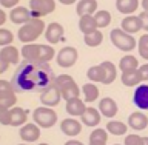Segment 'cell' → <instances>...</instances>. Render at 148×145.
Here are the masks:
<instances>
[{
  "mask_svg": "<svg viewBox=\"0 0 148 145\" xmlns=\"http://www.w3.org/2000/svg\"><path fill=\"white\" fill-rule=\"evenodd\" d=\"M54 73L49 63H36V62H23L18 65L17 71L12 76V87L16 93L25 91H43L54 82Z\"/></svg>",
  "mask_w": 148,
  "mask_h": 145,
  "instance_id": "obj_1",
  "label": "cell"
},
{
  "mask_svg": "<svg viewBox=\"0 0 148 145\" xmlns=\"http://www.w3.org/2000/svg\"><path fill=\"white\" fill-rule=\"evenodd\" d=\"M45 30H46L45 22L42 19L32 17L29 22H26L25 25L18 28L17 36L22 43H34L42 34H45Z\"/></svg>",
  "mask_w": 148,
  "mask_h": 145,
  "instance_id": "obj_2",
  "label": "cell"
},
{
  "mask_svg": "<svg viewBox=\"0 0 148 145\" xmlns=\"http://www.w3.org/2000/svg\"><path fill=\"white\" fill-rule=\"evenodd\" d=\"M110 39L111 43L120 51H133L136 48V39L130 32L123 31L122 28H116V30L111 31Z\"/></svg>",
  "mask_w": 148,
  "mask_h": 145,
  "instance_id": "obj_3",
  "label": "cell"
},
{
  "mask_svg": "<svg viewBox=\"0 0 148 145\" xmlns=\"http://www.w3.org/2000/svg\"><path fill=\"white\" fill-rule=\"evenodd\" d=\"M32 119L40 128H51L57 122V113L51 107H39L32 111Z\"/></svg>",
  "mask_w": 148,
  "mask_h": 145,
  "instance_id": "obj_4",
  "label": "cell"
},
{
  "mask_svg": "<svg viewBox=\"0 0 148 145\" xmlns=\"http://www.w3.org/2000/svg\"><path fill=\"white\" fill-rule=\"evenodd\" d=\"M29 9L32 17L42 19L56 11V2L54 0H29Z\"/></svg>",
  "mask_w": 148,
  "mask_h": 145,
  "instance_id": "obj_5",
  "label": "cell"
},
{
  "mask_svg": "<svg viewBox=\"0 0 148 145\" xmlns=\"http://www.w3.org/2000/svg\"><path fill=\"white\" fill-rule=\"evenodd\" d=\"M77 57H79V53L74 46H65L57 53L56 56V60H57L59 67L62 68H71L74 63L77 62Z\"/></svg>",
  "mask_w": 148,
  "mask_h": 145,
  "instance_id": "obj_6",
  "label": "cell"
},
{
  "mask_svg": "<svg viewBox=\"0 0 148 145\" xmlns=\"http://www.w3.org/2000/svg\"><path fill=\"white\" fill-rule=\"evenodd\" d=\"M60 99H62V93L54 85V82L40 93V102L43 104V107H51L53 108V107L59 105Z\"/></svg>",
  "mask_w": 148,
  "mask_h": 145,
  "instance_id": "obj_7",
  "label": "cell"
},
{
  "mask_svg": "<svg viewBox=\"0 0 148 145\" xmlns=\"http://www.w3.org/2000/svg\"><path fill=\"white\" fill-rule=\"evenodd\" d=\"M63 32H65L63 26L60 25V23H57V22H53V23H49V25L46 26L45 39H46V42H48L49 45H56V43H59V42L62 40Z\"/></svg>",
  "mask_w": 148,
  "mask_h": 145,
  "instance_id": "obj_8",
  "label": "cell"
},
{
  "mask_svg": "<svg viewBox=\"0 0 148 145\" xmlns=\"http://www.w3.org/2000/svg\"><path fill=\"white\" fill-rule=\"evenodd\" d=\"M18 134H20L23 142H26V144L36 142L40 137V127L37 124H25V125H22Z\"/></svg>",
  "mask_w": 148,
  "mask_h": 145,
  "instance_id": "obj_9",
  "label": "cell"
},
{
  "mask_svg": "<svg viewBox=\"0 0 148 145\" xmlns=\"http://www.w3.org/2000/svg\"><path fill=\"white\" fill-rule=\"evenodd\" d=\"M60 130L63 134H66L69 137H76L77 134H80L82 131V122H79L76 118H68L63 119L60 122Z\"/></svg>",
  "mask_w": 148,
  "mask_h": 145,
  "instance_id": "obj_10",
  "label": "cell"
},
{
  "mask_svg": "<svg viewBox=\"0 0 148 145\" xmlns=\"http://www.w3.org/2000/svg\"><path fill=\"white\" fill-rule=\"evenodd\" d=\"M9 19H11L12 23L16 25H25L26 22H29L32 19V14H31V9H28L25 6H16L12 8V11L9 12Z\"/></svg>",
  "mask_w": 148,
  "mask_h": 145,
  "instance_id": "obj_11",
  "label": "cell"
},
{
  "mask_svg": "<svg viewBox=\"0 0 148 145\" xmlns=\"http://www.w3.org/2000/svg\"><path fill=\"white\" fill-rule=\"evenodd\" d=\"M133 102L139 110H148V85H137L133 94Z\"/></svg>",
  "mask_w": 148,
  "mask_h": 145,
  "instance_id": "obj_12",
  "label": "cell"
},
{
  "mask_svg": "<svg viewBox=\"0 0 148 145\" xmlns=\"http://www.w3.org/2000/svg\"><path fill=\"white\" fill-rule=\"evenodd\" d=\"M86 111V105L80 97H74V99L66 100V113L71 118H82V114Z\"/></svg>",
  "mask_w": 148,
  "mask_h": 145,
  "instance_id": "obj_13",
  "label": "cell"
},
{
  "mask_svg": "<svg viewBox=\"0 0 148 145\" xmlns=\"http://www.w3.org/2000/svg\"><path fill=\"white\" fill-rule=\"evenodd\" d=\"M23 60L26 62H36L39 63V59H40V45L37 43H25V46L22 48L20 51Z\"/></svg>",
  "mask_w": 148,
  "mask_h": 145,
  "instance_id": "obj_14",
  "label": "cell"
},
{
  "mask_svg": "<svg viewBox=\"0 0 148 145\" xmlns=\"http://www.w3.org/2000/svg\"><path fill=\"white\" fill-rule=\"evenodd\" d=\"M99 111L102 116L108 119H113L116 114H117V104H116L114 99L111 97H103L100 102H99Z\"/></svg>",
  "mask_w": 148,
  "mask_h": 145,
  "instance_id": "obj_15",
  "label": "cell"
},
{
  "mask_svg": "<svg viewBox=\"0 0 148 145\" xmlns=\"http://www.w3.org/2000/svg\"><path fill=\"white\" fill-rule=\"evenodd\" d=\"M128 125L136 131H140V130H145L148 127V118L142 111H134V113L130 114L128 118Z\"/></svg>",
  "mask_w": 148,
  "mask_h": 145,
  "instance_id": "obj_16",
  "label": "cell"
},
{
  "mask_svg": "<svg viewBox=\"0 0 148 145\" xmlns=\"http://www.w3.org/2000/svg\"><path fill=\"white\" fill-rule=\"evenodd\" d=\"M76 12L79 16H94L97 12V0H79Z\"/></svg>",
  "mask_w": 148,
  "mask_h": 145,
  "instance_id": "obj_17",
  "label": "cell"
},
{
  "mask_svg": "<svg viewBox=\"0 0 148 145\" xmlns=\"http://www.w3.org/2000/svg\"><path fill=\"white\" fill-rule=\"evenodd\" d=\"M122 30L130 32V34H134V32L143 30L140 17H139V16H133V14H131V16H127L122 20Z\"/></svg>",
  "mask_w": 148,
  "mask_h": 145,
  "instance_id": "obj_18",
  "label": "cell"
},
{
  "mask_svg": "<svg viewBox=\"0 0 148 145\" xmlns=\"http://www.w3.org/2000/svg\"><path fill=\"white\" fill-rule=\"evenodd\" d=\"M100 111L97 108H92V107H90V108H86V111L82 114L80 118V122L83 125H86V127H97L100 122Z\"/></svg>",
  "mask_w": 148,
  "mask_h": 145,
  "instance_id": "obj_19",
  "label": "cell"
},
{
  "mask_svg": "<svg viewBox=\"0 0 148 145\" xmlns=\"http://www.w3.org/2000/svg\"><path fill=\"white\" fill-rule=\"evenodd\" d=\"M20 51H18L16 46L12 45H8V46H3L2 49H0V59H3L5 62H8L9 65H16L18 63V60H20Z\"/></svg>",
  "mask_w": 148,
  "mask_h": 145,
  "instance_id": "obj_20",
  "label": "cell"
},
{
  "mask_svg": "<svg viewBox=\"0 0 148 145\" xmlns=\"http://www.w3.org/2000/svg\"><path fill=\"white\" fill-rule=\"evenodd\" d=\"M116 8L120 14L131 16L133 12L137 11L139 8V0H116Z\"/></svg>",
  "mask_w": 148,
  "mask_h": 145,
  "instance_id": "obj_21",
  "label": "cell"
},
{
  "mask_svg": "<svg viewBox=\"0 0 148 145\" xmlns=\"http://www.w3.org/2000/svg\"><path fill=\"white\" fill-rule=\"evenodd\" d=\"M28 119V110H23L20 107H12L11 110V125L12 127H22Z\"/></svg>",
  "mask_w": 148,
  "mask_h": 145,
  "instance_id": "obj_22",
  "label": "cell"
},
{
  "mask_svg": "<svg viewBox=\"0 0 148 145\" xmlns=\"http://www.w3.org/2000/svg\"><path fill=\"white\" fill-rule=\"evenodd\" d=\"M79 30L83 32V36L90 34V32L96 31V30H99L94 16H82L80 20H79Z\"/></svg>",
  "mask_w": 148,
  "mask_h": 145,
  "instance_id": "obj_23",
  "label": "cell"
},
{
  "mask_svg": "<svg viewBox=\"0 0 148 145\" xmlns=\"http://www.w3.org/2000/svg\"><path fill=\"white\" fill-rule=\"evenodd\" d=\"M119 68L122 73H130V71H134V69H139V60L131 54L123 56L119 62Z\"/></svg>",
  "mask_w": 148,
  "mask_h": 145,
  "instance_id": "obj_24",
  "label": "cell"
},
{
  "mask_svg": "<svg viewBox=\"0 0 148 145\" xmlns=\"http://www.w3.org/2000/svg\"><path fill=\"white\" fill-rule=\"evenodd\" d=\"M142 82L143 80L139 69H134V71H130V73H122V83L125 87H137Z\"/></svg>",
  "mask_w": 148,
  "mask_h": 145,
  "instance_id": "obj_25",
  "label": "cell"
},
{
  "mask_svg": "<svg viewBox=\"0 0 148 145\" xmlns=\"http://www.w3.org/2000/svg\"><path fill=\"white\" fill-rule=\"evenodd\" d=\"M82 93H83V100L90 102V104L97 100V97H99V88H97V85H94V82L85 83L82 88Z\"/></svg>",
  "mask_w": 148,
  "mask_h": 145,
  "instance_id": "obj_26",
  "label": "cell"
},
{
  "mask_svg": "<svg viewBox=\"0 0 148 145\" xmlns=\"http://www.w3.org/2000/svg\"><path fill=\"white\" fill-rule=\"evenodd\" d=\"M100 65H102V68L105 69V80H103V83L105 85L113 83L116 80V77H117V67H116L113 62H108V60L102 62Z\"/></svg>",
  "mask_w": 148,
  "mask_h": 145,
  "instance_id": "obj_27",
  "label": "cell"
},
{
  "mask_svg": "<svg viewBox=\"0 0 148 145\" xmlns=\"http://www.w3.org/2000/svg\"><path fill=\"white\" fill-rule=\"evenodd\" d=\"M127 124L120 122V120H110L106 124V131L113 136H123V134H127Z\"/></svg>",
  "mask_w": 148,
  "mask_h": 145,
  "instance_id": "obj_28",
  "label": "cell"
},
{
  "mask_svg": "<svg viewBox=\"0 0 148 145\" xmlns=\"http://www.w3.org/2000/svg\"><path fill=\"white\" fill-rule=\"evenodd\" d=\"M86 76L90 79V82H102L103 83L105 80V69L102 68V65H94L86 71Z\"/></svg>",
  "mask_w": 148,
  "mask_h": 145,
  "instance_id": "obj_29",
  "label": "cell"
},
{
  "mask_svg": "<svg viewBox=\"0 0 148 145\" xmlns=\"http://www.w3.org/2000/svg\"><path fill=\"white\" fill-rule=\"evenodd\" d=\"M102 40H103V34H102L99 30H96V31L90 32V34L83 36V42L86 43V46H91V48L99 46L102 43Z\"/></svg>",
  "mask_w": 148,
  "mask_h": 145,
  "instance_id": "obj_30",
  "label": "cell"
},
{
  "mask_svg": "<svg viewBox=\"0 0 148 145\" xmlns=\"http://www.w3.org/2000/svg\"><path fill=\"white\" fill-rule=\"evenodd\" d=\"M56 57V51L51 45H40V59L39 63H49Z\"/></svg>",
  "mask_w": 148,
  "mask_h": 145,
  "instance_id": "obj_31",
  "label": "cell"
},
{
  "mask_svg": "<svg viewBox=\"0 0 148 145\" xmlns=\"http://www.w3.org/2000/svg\"><path fill=\"white\" fill-rule=\"evenodd\" d=\"M94 19H96V23L99 28H106L111 23V14L105 9H99L96 14H94Z\"/></svg>",
  "mask_w": 148,
  "mask_h": 145,
  "instance_id": "obj_32",
  "label": "cell"
},
{
  "mask_svg": "<svg viewBox=\"0 0 148 145\" xmlns=\"http://www.w3.org/2000/svg\"><path fill=\"white\" fill-rule=\"evenodd\" d=\"M60 93H62V99L69 100V99H74V97L80 96V88L77 87L76 82H74V83H71V85H68L66 88H63Z\"/></svg>",
  "mask_w": 148,
  "mask_h": 145,
  "instance_id": "obj_33",
  "label": "cell"
},
{
  "mask_svg": "<svg viewBox=\"0 0 148 145\" xmlns=\"http://www.w3.org/2000/svg\"><path fill=\"white\" fill-rule=\"evenodd\" d=\"M74 83V79L69 76V74H60V76H56L54 79V85L59 88L60 91L63 90V88H66L68 85H71Z\"/></svg>",
  "mask_w": 148,
  "mask_h": 145,
  "instance_id": "obj_34",
  "label": "cell"
},
{
  "mask_svg": "<svg viewBox=\"0 0 148 145\" xmlns=\"http://www.w3.org/2000/svg\"><path fill=\"white\" fill-rule=\"evenodd\" d=\"M137 49H139V56H140L143 60H148V32L139 39Z\"/></svg>",
  "mask_w": 148,
  "mask_h": 145,
  "instance_id": "obj_35",
  "label": "cell"
},
{
  "mask_svg": "<svg viewBox=\"0 0 148 145\" xmlns=\"http://www.w3.org/2000/svg\"><path fill=\"white\" fill-rule=\"evenodd\" d=\"M14 40V34L6 28H0V46H8Z\"/></svg>",
  "mask_w": 148,
  "mask_h": 145,
  "instance_id": "obj_36",
  "label": "cell"
},
{
  "mask_svg": "<svg viewBox=\"0 0 148 145\" xmlns=\"http://www.w3.org/2000/svg\"><path fill=\"white\" fill-rule=\"evenodd\" d=\"M108 131L103 128H94L90 134V141H100V142H106V139H108Z\"/></svg>",
  "mask_w": 148,
  "mask_h": 145,
  "instance_id": "obj_37",
  "label": "cell"
},
{
  "mask_svg": "<svg viewBox=\"0 0 148 145\" xmlns=\"http://www.w3.org/2000/svg\"><path fill=\"white\" fill-rule=\"evenodd\" d=\"M11 94H16L14 91V87L9 80H0V97H5V96H11Z\"/></svg>",
  "mask_w": 148,
  "mask_h": 145,
  "instance_id": "obj_38",
  "label": "cell"
},
{
  "mask_svg": "<svg viewBox=\"0 0 148 145\" xmlns=\"http://www.w3.org/2000/svg\"><path fill=\"white\" fill-rule=\"evenodd\" d=\"M16 104H17L16 94L0 97V107H2V108H12V107H16Z\"/></svg>",
  "mask_w": 148,
  "mask_h": 145,
  "instance_id": "obj_39",
  "label": "cell"
},
{
  "mask_svg": "<svg viewBox=\"0 0 148 145\" xmlns=\"http://www.w3.org/2000/svg\"><path fill=\"white\" fill-rule=\"evenodd\" d=\"M0 124L11 125V108H2L0 107Z\"/></svg>",
  "mask_w": 148,
  "mask_h": 145,
  "instance_id": "obj_40",
  "label": "cell"
},
{
  "mask_svg": "<svg viewBox=\"0 0 148 145\" xmlns=\"http://www.w3.org/2000/svg\"><path fill=\"white\" fill-rule=\"evenodd\" d=\"M125 145H143V137L139 134H128L125 136Z\"/></svg>",
  "mask_w": 148,
  "mask_h": 145,
  "instance_id": "obj_41",
  "label": "cell"
},
{
  "mask_svg": "<svg viewBox=\"0 0 148 145\" xmlns=\"http://www.w3.org/2000/svg\"><path fill=\"white\" fill-rule=\"evenodd\" d=\"M20 2V0H0V5H2L3 8H8V9H12L17 6V3Z\"/></svg>",
  "mask_w": 148,
  "mask_h": 145,
  "instance_id": "obj_42",
  "label": "cell"
},
{
  "mask_svg": "<svg viewBox=\"0 0 148 145\" xmlns=\"http://www.w3.org/2000/svg\"><path fill=\"white\" fill-rule=\"evenodd\" d=\"M139 17H140V20H142L143 30L148 32V11H142L140 14H139Z\"/></svg>",
  "mask_w": 148,
  "mask_h": 145,
  "instance_id": "obj_43",
  "label": "cell"
},
{
  "mask_svg": "<svg viewBox=\"0 0 148 145\" xmlns=\"http://www.w3.org/2000/svg\"><path fill=\"white\" fill-rule=\"evenodd\" d=\"M139 73H140V76H142V80L147 82L148 80V63L140 65V67H139Z\"/></svg>",
  "mask_w": 148,
  "mask_h": 145,
  "instance_id": "obj_44",
  "label": "cell"
},
{
  "mask_svg": "<svg viewBox=\"0 0 148 145\" xmlns=\"http://www.w3.org/2000/svg\"><path fill=\"white\" fill-rule=\"evenodd\" d=\"M8 68H9V63H8V62H5L3 59H0V74L6 73V71H8Z\"/></svg>",
  "mask_w": 148,
  "mask_h": 145,
  "instance_id": "obj_45",
  "label": "cell"
},
{
  "mask_svg": "<svg viewBox=\"0 0 148 145\" xmlns=\"http://www.w3.org/2000/svg\"><path fill=\"white\" fill-rule=\"evenodd\" d=\"M5 23H6V12L0 9V28H2V25H5Z\"/></svg>",
  "mask_w": 148,
  "mask_h": 145,
  "instance_id": "obj_46",
  "label": "cell"
},
{
  "mask_svg": "<svg viewBox=\"0 0 148 145\" xmlns=\"http://www.w3.org/2000/svg\"><path fill=\"white\" fill-rule=\"evenodd\" d=\"M65 145H83V142H80V141H76V139H69V141L65 142Z\"/></svg>",
  "mask_w": 148,
  "mask_h": 145,
  "instance_id": "obj_47",
  "label": "cell"
},
{
  "mask_svg": "<svg viewBox=\"0 0 148 145\" xmlns=\"http://www.w3.org/2000/svg\"><path fill=\"white\" fill-rule=\"evenodd\" d=\"M59 2L62 5H73V3H76L77 0H59Z\"/></svg>",
  "mask_w": 148,
  "mask_h": 145,
  "instance_id": "obj_48",
  "label": "cell"
},
{
  "mask_svg": "<svg viewBox=\"0 0 148 145\" xmlns=\"http://www.w3.org/2000/svg\"><path fill=\"white\" fill-rule=\"evenodd\" d=\"M140 5H142L143 11H148V0H142V2H140Z\"/></svg>",
  "mask_w": 148,
  "mask_h": 145,
  "instance_id": "obj_49",
  "label": "cell"
},
{
  "mask_svg": "<svg viewBox=\"0 0 148 145\" xmlns=\"http://www.w3.org/2000/svg\"><path fill=\"white\" fill-rule=\"evenodd\" d=\"M90 145H106V142H100V141H90Z\"/></svg>",
  "mask_w": 148,
  "mask_h": 145,
  "instance_id": "obj_50",
  "label": "cell"
},
{
  "mask_svg": "<svg viewBox=\"0 0 148 145\" xmlns=\"http://www.w3.org/2000/svg\"><path fill=\"white\" fill-rule=\"evenodd\" d=\"M143 145H148V137H143Z\"/></svg>",
  "mask_w": 148,
  "mask_h": 145,
  "instance_id": "obj_51",
  "label": "cell"
},
{
  "mask_svg": "<svg viewBox=\"0 0 148 145\" xmlns=\"http://www.w3.org/2000/svg\"><path fill=\"white\" fill-rule=\"evenodd\" d=\"M37 145H49V144H45V142H42V144H37Z\"/></svg>",
  "mask_w": 148,
  "mask_h": 145,
  "instance_id": "obj_52",
  "label": "cell"
},
{
  "mask_svg": "<svg viewBox=\"0 0 148 145\" xmlns=\"http://www.w3.org/2000/svg\"><path fill=\"white\" fill-rule=\"evenodd\" d=\"M18 145H28V144H26V142H25V144H18Z\"/></svg>",
  "mask_w": 148,
  "mask_h": 145,
  "instance_id": "obj_53",
  "label": "cell"
},
{
  "mask_svg": "<svg viewBox=\"0 0 148 145\" xmlns=\"http://www.w3.org/2000/svg\"><path fill=\"white\" fill-rule=\"evenodd\" d=\"M114 145H120V144H114Z\"/></svg>",
  "mask_w": 148,
  "mask_h": 145,
  "instance_id": "obj_54",
  "label": "cell"
}]
</instances>
